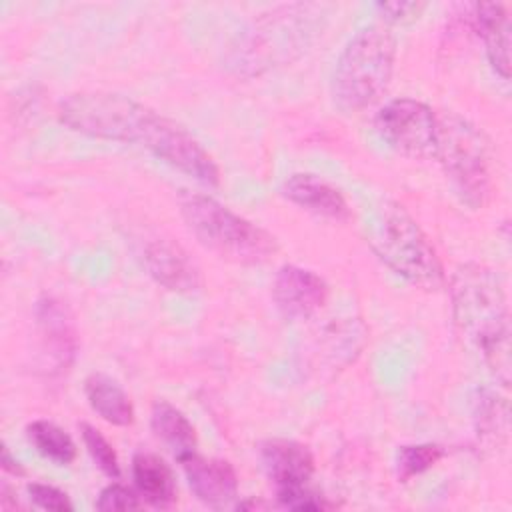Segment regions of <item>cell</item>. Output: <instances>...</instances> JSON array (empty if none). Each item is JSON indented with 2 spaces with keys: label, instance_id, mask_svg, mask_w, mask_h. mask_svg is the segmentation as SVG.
I'll return each instance as SVG.
<instances>
[{
  "label": "cell",
  "instance_id": "22",
  "mask_svg": "<svg viewBox=\"0 0 512 512\" xmlns=\"http://www.w3.org/2000/svg\"><path fill=\"white\" fill-rule=\"evenodd\" d=\"M96 508L102 512H130V510H140L142 500L130 488L114 482L102 488L96 500Z\"/></svg>",
  "mask_w": 512,
  "mask_h": 512
},
{
  "label": "cell",
  "instance_id": "4",
  "mask_svg": "<svg viewBox=\"0 0 512 512\" xmlns=\"http://www.w3.org/2000/svg\"><path fill=\"white\" fill-rule=\"evenodd\" d=\"M180 212L198 242L220 258L238 264H262L276 252L272 234L210 196H182Z\"/></svg>",
  "mask_w": 512,
  "mask_h": 512
},
{
  "label": "cell",
  "instance_id": "14",
  "mask_svg": "<svg viewBox=\"0 0 512 512\" xmlns=\"http://www.w3.org/2000/svg\"><path fill=\"white\" fill-rule=\"evenodd\" d=\"M474 24L484 38L492 68L506 80L510 78V16L500 2L474 4Z\"/></svg>",
  "mask_w": 512,
  "mask_h": 512
},
{
  "label": "cell",
  "instance_id": "8",
  "mask_svg": "<svg viewBox=\"0 0 512 512\" xmlns=\"http://www.w3.org/2000/svg\"><path fill=\"white\" fill-rule=\"evenodd\" d=\"M36 328L48 370L66 372L76 358L78 338L70 310L54 296H44L36 304Z\"/></svg>",
  "mask_w": 512,
  "mask_h": 512
},
{
  "label": "cell",
  "instance_id": "26",
  "mask_svg": "<svg viewBox=\"0 0 512 512\" xmlns=\"http://www.w3.org/2000/svg\"><path fill=\"white\" fill-rule=\"evenodd\" d=\"M2 468L6 470V472H10V474H24V470H22V466H20V462L16 460V458H12V454H10V450H8V446L4 444L2 446Z\"/></svg>",
  "mask_w": 512,
  "mask_h": 512
},
{
  "label": "cell",
  "instance_id": "3",
  "mask_svg": "<svg viewBox=\"0 0 512 512\" xmlns=\"http://www.w3.org/2000/svg\"><path fill=\"white\" fill-rule=\"evenodd\" d=\"M396 58V38L382 24L360 28L344 46L332 74V100L346 112L370 106L388 86Z\"/></svg>",
  "mask_w": 512,
  "mask_h": 512
},
{
  "label": "cell",
  "instance_id": "15",
  "mask_svg": "<svg viewBox=\"0 0 512 512\" xmlns=\"http://www.w3.org/2000/svg\"><path fill=\"white\" fill-rule=\"evenodd\" d=\"M132 476L138 494L156 508H168L176 500V480L170 466L152 452L132 458Z\"/></svg>",
  "mask_w": 512,
  "mask_h": 512
},
{
  "label": "cell",
  "instance_id": "17",
  "mask_svg": "<svg viewBox=\"0 0 512 512\" xmlns=\"http://www.w3.org/2000/svg\"><path fill=\"white\" fill-rule=\"evenodd\" d=\"M152 430L176 460L196 452V430L190 420L170 402L158 400L152 406Z\"/></svg>",
  "mask_w": 512,
  "mask_h": 512
},
{
  "label": "cell",
  "instance_id": "19",
  "mask_svg": "<svg viewBox=\"0 0 512 512\" xmlns=\"http://www.w3.org/2000/svg\"><path fill=\"white\" fill-rule=\"evenodd\" d=\"M474 404H476L474 418H476L478 436L484 442L500 444V440H504L506 432H508V404H506V400L500 398L492 390H480Z\"/></svg>",
  "mask_w": 512,
  "mask_h": 512
},
{
  "label": "cell",
  "instance_id": "5",
  "mask_svg": "<svg viewBox=\"0 0 512 512\" xmlns=\"http://www.w3.org/2000/svg\"><path fill=\"white\" fill-rule=\"evenodd\" d=\"M456 194L470 208H480L490 196V146L486 136L454 112L438 116L436 154Z\"/></svg>",
  "mask_w": 512,
  "mask_h": 512
},
{
  "label": "cell",
  "instance_id": "20",
  "mask_svg": "<svg viewBox=\"0 0 512 512\" xmlns=\"http://www.w3.org/2000/svg\"><path fill=\"white\" fill-rule=\"evenodd\" d=\"M444 448L440 444H406L398 448L396 472L402 482L430 470L444 458Z\"/></svg>",
  "mask_w": 512,
  "mask_h": 512
},
{
  "label": "cell",
  "instance_id": "9",
  "mask_svg": "<svg viewBox=\"0 0 512 512\" xmlns=\"http://www.w3.org/2000/svg\"><path fill=\"white\" fill-rule=\"evenodd\" d=\"M148 274L166 290L192 294L202 288V274L190 254L170 238H152L142 252Z\"/></svg>",
  "mask_w": 512,
  "mask_h": 512
},
{
  "label": "cell",
  "instance_id": "11",
  "mask_svg": "<svg viewBox=\"0 0 512 512\" xmlns=\"http://www.w3.org/2000/svg\"><path fill=\"white\" fill-rule=\"evenodd\" d=\"M194 496L210 508H224L238 496V476L228 460L192 452L178 460Z\"/></svg>",
  "mask_w": 512,
  "mask_h": 512
},
{
  "label": "cell",
  "instance_id": "12",
  "mask_svg": "<svg viewBox=\"0 0 512 512\" xmlns=\"http://www.w3.org/2000/svg\"><path fill=\"white\" fill-rule=\"evenodd\" d=\"M260 460L266 476L278 490L306 486L314 474V456L308 446L274 438L260 444Z\"/></svg>",
  "mask_w": 512,
  "mask_h": 512
},
{
  "label": "cell",
  "instance_id": "13",
  "mask_svg": "<svg viewBox=\"0 0 512 512\" xmlns=\"http://www.w3.org/2000/svg\"><path fill=\"white\" fill-rule=\"evenodd\" d=\"M280 192L292 204L312 214L332 218V220H346L350 216V208L344 196L340 194V190L314 174L300 172V174L288 176L282 182Z\"/></svg>",
  "mask_w": 512,
  "mask_h": 512
},
{
  "label": "cell",
  "instance_id": "25",
  "mask_svg": "<svg viewBox=\"0 0 512 512\" xmlns=\"http://www.w3.org/2000/svg\"><path fill=\"white\" fill-rule=\"evenodd\" d=\"M376 8L380 10L382 18H386L388 22L408 24L424 12L426 4L424 2H380L376 4Z\"/></svg>",
  "mask_w": 512,
  "mask_h": 512
},
{
  "label": "cell",
  "instance_id": "2",
  "mask_svg": "<svg viewBox=\"0 0 512 512\" xmlns=\"http://www.w3.org/2000/svg\"><path fill=\"white\" fill-rule=\"evenodd\" d=\"M364 236L374 254L408 284L422 290L444 286V270L434 246L396 200L380 198L372 204L364 220Z\"/></svg>",
  "mask_w": 512,
  "mask_h": 512
},
{
  "label": "cell",
  "instance_id": "24",
  "mask_svg": "<svg viewBox=\"0 0 512 512\" xmlns=\"http://www.w3.org/2000/svg\"><path fill=\"white\" fill-rule=\"evenodd\" d=\"M28 494H30V500L44 508V510H54V512H68V510H74V504L70 502V498L66 496V492L58 490L56 486H50V484H42V482H32L28 484Z\"/></svg>",
  "mask_w": 512,
  "mask_h": 512
},
{
  "label": "cell",
  "instance_id": "18",
  "mask_svg": "<svg viewBox=\"0 0 512 512\" xmlns=\"http://www.w3.org/2000/svg\"><path fill=\"white\" fill-rule=\"evenodd\" d=\"M30 444L44 458L56 464H70L76 458V444L68 432L50 420H34L26 426Z\"/></svg>",
  "mask_w": 512,
  "mask_h": 512
},
{
  "label": "cell",
  "instance_id": "7",
  "mask_svg": "<svg viewBox=\"0 0 512 512\" xmlns=\"http://www.w3.org/2000/svg\"><path fill=\"white\" fill-rule=\"evenodd\" d=\"M380 138L396 152L410 158H430L436 154L438 116L432 108L414 98L388 102L376 114Z\"/></svg>",
  "mask_w": 512,
  "mask_h": 512
},
{
  "label": "cell",
  "instance_id": "23",
  "mask_svg": "<svg viewBox=\"0 0 512 512\" xmlns=\"http://www.w3.org/2000/svg\"><path fill=\"white\" fill-rule=\"evenodd\" d=\"M276 498H278L280 506H284L288 510H328V508H332V504L324 496H320L316 490H312L308 484L290 488V490H278Z\"/></svg>",
  "mask_w": 512,
  "mask_h": 512
},
{
  "label": "cell",
  "instance_id": "10",
  "mask_svg": "<svg viewBox=\"0 0 512 512\" xmlns=\"http://www.w3.org/2000/svg\"><path fill=\"white\" fill-rule=\"evenodd\" d=\"M328 284L312 270L300 266H282L274 278V300L288 320H306L314 316L328 300Z\"/></svg>",
  "mask_w": 512,
  "mask_h": 512
},
{
  "label": "cell",
  "instance_id": "16",
  "mask_svg": "<svg viewBox=\"0 0 512 512\" xmlns=\"http://www.w3.org/2000/svg\"><path fill=\"white\" fill-rule=\"evenodd\" d=\"M84 392L92 410L114 426H128L134 422V406L124 388L106 374H90L84 382Z\"/></svg>",
  "mask_w": 512,
  "mask_h": 512
},
{
  "label": "cell",
  "instance_id": "21",
  "mask_svg": "<svg viewBox=\"0 0 512 512\" xmlns=\"http://www.w3.org/2000/svg\"><path fill=\"white\" fill-rule=\"evenodd\" d=\"M80 432H82V440L84 446L88 450V454L92 456V460L96 462V466L110 478H118L120 476V464H118V456L114 446L102 436L100 430H96L94 426H90L88 422L80 424Z\"/></svg>",
  "mask_w": 512,
  "mask_h": 512
},
{
  "label": "cell",
  "instance_id": "6",
  "mask_svg": "<svg viewBox=\"0 0 512 512\" xmlns=\"http://www.w3.org/2000/svg\"><path fill=\"white\" fill-rule=\"evenodd\" d=\"M150 150L158 160L180 170L204 186H218L220 172L200 142L174 120L146 106L134 142Z\"/></svg>",
  "mask_w": 512,
  "mask_h": 512
},
{
  "label": "cell",
  "instance_id": "1",
  "mask_svg": "<svg viewBox=\"0 0 512 512\" xmlns=\"http://www.w3.org/2000/svg\"><path fill=\"white\" fill-rule=\"evenodd\" d=\"M454 322L504 386L510 382V314L500 274L484 264H462L450 280Z\"/></svg>",
  "mask_w": 512,
  "mask_h": 512
}]
</instances>
